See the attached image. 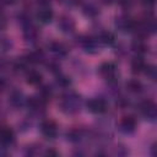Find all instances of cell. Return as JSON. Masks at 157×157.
<instances>
[{"mask_svg": "<svg viewBox=\"0 0 157 157\" xmlns=\"http://www.w3.org/2000/svg\"><path fill=\"white\" fill-rule=\"evenodd\" d=\"M82 104L83 102H82L81 96L74 91H69L64 93L59 101V108L65 114H75L80 112Z\"/></svg>", "mask_w": 157, "mask_h": 157, "instance_id": "obj_1", "label": "cell"}, {"mask_svg": "<svg viewBox=\"0 0 157 157\" xmlns=\"http://www.w3.org/2000/svg\"><path fill=\"white\" fill-rule=\"evenodd\" d=\"M98 71H99L101 76L104 77L105 80H108L109 82H114L117 78V75H118V70H117L115 64L110 63V61L102 63L98 67Z\"/></svg>", "mask_w": 157, "mask_h": 157, "instance_id": "obj_2", "label": "cell"}, {"mask_svg": "<svg viewBox=\"0 0 157 157\" xmlns=\"http://www.w3.org/2000/svg\"><path fill=\"white\" fill-rule=\"evenodd\" d=\"M140 113L146 120L153 121L157 119V104L152 101H145L140 104Z\"/></svg>", "mask_w": 157, "mask_h": 157, "instance_id": "obj_3", "label": "cell"}, {"mask_svg": "<svg viewBox=\"0 0 157 157\" xmlns=\"http://www.w3.org/2000/svg\"><path fill=\"white\" fill-rule=\"evenodd\" d=\"M45 101L44 99H42L38 94L37 96H34V97H29V98H27V102H26V105H27V108L33 113V114H43L44 113V110H45Z\"/></svg>", "mask_w": 157, "mask_h": 157, "instance_id": "obj_4", "label": "cell"}, {"mask_svg": "<svg viewBox=\"0 0 157 157\" xmlns=\"http://www.w3.org/2000/svg\"><path fill=\"white\" fill-rule=\"evenodd\" d=\"M87 110H90L93 114H102L108 109V104L103 98H91L86 102Z\"/></svg>", "mask_w": 157, "mask_h": 157, "instance_id": "obj_5", "label": "cell"}, {"mask_svg": "<svg viewBox=\"0 0 157 157\" xmlns=\"http://www.w3.org/2000/svg\"><path fill=\"white\" fill-rule=\"evenodd\" d=\"M39 130H40V134L48 139V140H53L58 135V128H56V124L52 120H44L40 123V126H39Z\"/></svg>", "mask_w": 157, "mask_h": 157, "instance_id": "obj_6", "label": "cell"}, {"mask_svg": "<svg viewBox=\"0 0 157 157\" xmlns=\"http://www.w3.org/2000/svg\"><path fill=\"white\" fill-rule=\"evenodd\" d=\"M99 43L101 42L98 38H92V37H82V39L80 40V44L83 48V50L86 53H90V54H94L99 50L98 49Z\"/></svg>", "mask_w": 157, "mask_h": 157, "instance_id": "obj_7", "label": "cell"}, {"mask_svg": "<svg viewBox=\"0 0 157 157\" xmlns=\"http://www.w3.org/2000/svg\"><path fill=\"white\" fill-rule=\"evenodd\" d=\"M53 16H54L53 10H52L50 7H48L47 5H42V6L37 10V12H36V18H37V21L40 22V23H43V25H47V23L52 22Z\"/></svg>", "mask_w": 157, "mask_h": 157, "instance_id": "obj_8", "label": "cell"}, {"mask_svg": "<svg viewBox=\"0 0 157 157\" xmlns=\"http://www.w3.org/2000/svg\"><path fill=\"white\" fill-rule=\"evenodd\" d=\"M135 25L136 23L128 16H120L115 20V27L120 32H132Z\"/></svg>", "mask_w": 157, "mask_h": 157, "instance_id": "obj_9", "label": "cell"}, {"mask_svg": "<svg viewBox=\"0 0 157 157\" xmlns=\"http://www.w3.org/2000/svg\"><path fill=\"white\" fill-rule=\"evenodd\" d=\"M22 27H23V37H25V39L27 42H29V43H34L39 37V31L37 29V27L32 22H29V23H27V25H25Z\"/></svg>", "mask_w": 157, "mask_h": 157, "instance_id": "obj_10", "label": "cell"}, {"mask_svg": "<svg viewBox=\"0 0 157 157\" xmlns=\"http://www.w3.org/2000/svg\"><path fill=\"white\" fill-rule=\"evenodd\" d=\"M136 129V120L132 117H124L119 121V130L124 134H131Z\"/></svg>", "mask_w": 157, "mask_h": 157, "instance_id": "obj_11", "label": "cell"}, {"mask_svg": "<svg viewBox=\"0 0 157 157\" xmlns=\"http://www.w3.org/2000/svg\"><path fill=\"white\" fill-rule=\"evenodd\" d=\"M58 28L64 33H71L75 29V22L71 17L63 16V17H60V20L58 22Z\"/></svg>", "mask_w": 157, "mask_h": 157, "instance_id": "obj_12", "label": "cell"}, {"mask_svg": "<svg viewBox=\"0 0 157 157\" xmlns=\"http://www.w3.org/2000/svg\"><path fill=\"white\" fill-rule=\"evenodd\" d=\"M26 102H27V99L25 98L23 93L20 91H12L9 96V103L15 108L22 107L23 104H26Z\"/></svg>", "mask_w": 157, "mask_h": 157, "instance_id": "obj_13", "label": "cell"}, {"mask_svg": "<svg viewBox=\"0 0 157 157\" xmlns=\"http://www.w3.org/2000/svg\"><path fill=\"white\" fill-rule=\"evenodd\" d=\"M0 140H1V144L2 146H11L13 142H15V132L12 129L10 128H4L1 130V134H0Z\"/></svg>", "mask_w": 157, "mask_h": 157, "instance_id": "obj_14", "label": "cell"}, {"mask_svg": "<svg viewBox=\"0 0 157 157\" xmlns=\"http://www.w3.org/2000/svg\"><path fill=\"white\" fill-rule=\"evenodd\" d=\"M48 48H49V50H50L55 56H58V58H64V56H66V54H67V48H66L63 43H60V42H52V43L48 45Z\"/></svg>", "mask_w": 157, "mask_h": 157, "instance_id": "obj_15", "label": "cell"}, {"mask_svg": "<svg viewBox=\"0 0 157 157\" xmlns=\"http://www.w3.org/2000/svg\"><path fill=\"white\" fill-rule=\"evenodd\" d=\"M42 74L37 70H28L26 72V82L28 85H32V86H37L42 82Z\"/></svg>", "mask_w": 157, "mask_h": 157, "instance_id": "obj_16", "label": "cell"}, {"mask_svg": "<svg viewBox=\"0 0 157 157\" xmlns=\"http://www.w3.org/2000/svg\"><path fill=\"white\" fill-rule=\"evenodd\" d=\"M82 13L86 16V17H90V18H94L96 16L99 15V7L93 4V2H86L83 6H82Z\"/></svg>", "mask_w": 157, "mask_h": 157, "instance_id": "obj_17", "label": "cell"}, {"mask_svg": "<svg viewBox=\"0 0 157 157\" xmlns=\"http://www.w3.org/2000/svg\"><path fill=\"white\" fill-rule=\"evenodd\" d=\"M131 48L135 53H137V55H142L148 50V47H147L145 39L141 38V37H137L136 39H134V42L131 44Z\"/></svg>", "mask_w": 157, "mask_h": 157, "instance_id": "obj_18", "label": "cell"}, {"mask_svg": "<svg viewBox=\"0 0 157 157\" xmlns=\"http://www.w3.org/2000/svg\"><path fill=\"white\" fill-rule=\"evenodd\" d=\"M130 67H131V71L134 74H141L145 71L146 69V63L144 61V59L141 56H136L131 60L130 63Z\"/></svg>", "mask_w": 157, "mask_h": 157, "instance_id": "obj_19", "label": "cell"}, {"mask_svg": "<svg viewBox=\"0 0 157 157\" xmlns=\"http://www.w3.org/2000/svg\"><path fill=\"white\" fill-rule=\"evenodd\" d=\"M82 137H83V131L78 129H72L66 132V139L70 142H78L82 140Z\"/></svg>", "mask_w": 157, "mask_h": 157, "instance_id": "obj_20", "label": "cell"}, {"mask_svg": "<svg viewBox=\"0 0 157 157\" xmlns=\"http://www.w3.org/2000/svg\"><path fill=\"white\" fill-rule=\"evenodd\" d=\"M98 39H99V42H101L102 44H104V45H112V44L114 43V40H115L114 34H113L112 32H108V31L102 32V33L99 34Z\"/></svg>", "mask_w": 157, "mask_h": 157, "instance_id": "obj_21", "label": "cell"}, {"mask_svg": "<svg viewBox=\"0 0 157 157\" xmlns=\"http://www.w3.org/2000/svg\"><path fill=\"white\" fill-rule=\"evenodd\" d=\"M126 90L131 93H140L142 91V83L137 80H129L126 82Z\"/></svg>", "mask_w": 157, "mask_h": 157, "instance_id": "obj_22", "label": "cell"}, {"mask_svg": "<svg viewBox=\"0 0 157 157\" xmlns=\"http://www.w3.org/2000/svg\"><path fill=\"white\" fill-rule=\"evenodd\" d=\"M26 58H27V60H28L29 64H38V63H42L43 61L44 55H43L42 52L37 50V52H31L29 54L26 55Z\"/></svg>", "mask_w": 157, "mask_h": 157, "instance_id": "obj_23", "label": "cell"}, {"mask_svg": "<svg viewBox=\"0 0 157 157\" xmlns=\"http://www.w3.org/2000/svg\"><path fill=\"white\" fill-rule=\"evenodd\" d=\"M38 96H39L42 99H44V101L47 102V101L53 96V88H52L50 86H48V85L42 86L40 90L38 91Z\"/></svg>", "mask_w": 157, "mask_h": 157, "instance_id": "obj_24", "label": "cell"}, {"mask_svg": "<svg viewBox=\"0 0 157 157\" xmlns=\"http://www.w3.org/2000/svg\"><path fill=\"white\" fill-rule=\"evenodd\" d=\"M55 83H56V86H58V87L66 88V87H69V86H70L71 81H70V78H69V77H66V76H64V75H58V76H56V78H55Z\"/></svg>", "mask_w": 157, "mask_h": 157, "instance_id": "obj_25", "label": "cell"}, {"mask_svg": "<svg viewBox=\"0 0 157 157\" xmlns=\"http://www.w3.org/2000/svg\"><path fill=\"white\" fill-rule=\"evenodd\" d=\"M151 80L153 81H157V66H152V65H146V69L144 71Z\"/></svg>", "mask_w": 157, "mask_h": 157, "instance_id": "obj_26", "label": "cell"}, {"mask_svg": "<svg viewBox=\"0 0 157 157\" xmlns=\"http://www.w3.org/2000/svg\"><path fill=\"white\" fill-rule=\"evenodd\" d=\"M47 67H48V70H49L50 72H53V74H58V72H59V65H58L55 61H50L49 64H47Z\"/></svg>", "mask_w": 157, "mask_h": 157, "instance_id": "obj_27", "label": "cell"}, {"mask_svg": "<svg viewBox=\"0 0 157 157\" xmlns=\"http://www.w3.org/2000/svg\"><path fill=\"white\" fill-rule=\"evenodd\" d=\"M141 2L145 7H153L157 4V0H141Z\"/></svg>", "mask_w": 157, "mask_h": 157, "instance_id": "obj_28", "label": "cell"}, {"mask_svg": "<svg viewBox=\"0 0 157 157\" xmlns=\"http://www.w3.org/2000/svg\"><path fill=\"white\" fill-rule=\"evenodd\" d=\"M1 47H2V50H4V52L9 50V49H10V47H11L10 40H7V38H4V39H2V42H1Z\"/></svg>", "mask_w": 157, "mask_h": 157, "instance_id": "obj_29", "label": "cell"}, {"mask_svg": "<svg viewBox=\"0 0 157 157\" xmlns=\"http://www.w3.org/2000/svg\"><path fill=\"white\" fill-rule=\"evenodd\" d=\"M60 2H63L64 5H67V6H72V5H76L78 2V0H59Z\"/></svg>", "mask_w": 157, "mask_h": 157, "instance_id": "obj_30", "label": "cell"}, {"mask_svg": "<svg viewBox=\"0 0 157 157\" xmlns=\"http://www.w3.org/2000/svg\"><path fill=\"white\" fill-rule=\"evenodd\" d=\"M118 1L123 7H129L131 5V0H118Z\"/></svg>", "mask_w": 157, "mask_h": 157, "instance_id": "obj_31", "label": "cell"}, {"mask_svg": "<svg viewBox=\"0 0 157 157\" xmlns=\"http://www.w3.org/2000/svg\"><path fill=\"white\" fill-rule=\"evenodd\" d=\"M44 155H45V156H58V152L49 148V150H47V151L44 152Z\"/></svg>", "mask_w": 157, "mask_h": 157, "instance_id": "obj_32", "label": "cell"}, {"mask_svg": "<svg viewBox=\"0 0 157 157\" xmlns=\"http://www.w3.org/2000/svg\"><path fill=\"white\" fill-rule=\"evenodd\" d=\"M151 155L155 156V157H157V142L152 145V147H151Z\"/></svg>", "mask_w": 157, "mask_h": 157, "instance_id": "obj_33", "label": "cell"}, {"mask_svg": "<svg viewBox=\"0 0 157 157\" xmlns=\"http://www.w3.org/2000/svg\"><path fill=\"white\" fill-rule=\"evenodd\" d=\"M16 0H2V2L4 4H6V5H11V4H13Z\"/></svg>", "mask_w": 157, "mask_h": 157, "instance_id": "obj_34", "label": "cell"}, {"mask_svg": "<svg viewBox=\"0 0 157 157\" xmlns=\"http://www.w3.org/2000/svg\"><path fill=\"white\" fill-rule=\"evenodd\" d=\"M38 1H39L42 5H47V4L49 2V0H38Z\"/></svg>", "mask_w": 157, "mask_h": 157, "instance_id": "obj_35", "label": "cell"}]
</instances>
